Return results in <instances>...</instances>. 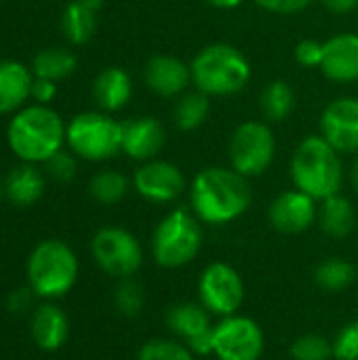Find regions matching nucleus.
<instances>
[{
    "label": "nucleus",
    "instance_id": "f8f14e48",
    "mask_svg": "<svg viewBox=\"0 0 358 360\" xmlns=\"http://www.w3.org/2000/svg\"><path fill=\"white\" fill-rule=\"evenodd\" d=\"M133 188L141 198L156 205H167L184 194L186 177L177 165L152 158L135 171Z\"/></svg>",
    "mask_w": 358,
    "mask_h": 360
},
{
    "label": "nucleus",
    "instance_id": "2eb2a0df",
    "mask_svg": "<svg viewBox=\"0 0 358 360\" xmlns=\"http://www.w3.org/2000/svg\"><path fill=\"white\" fill-rule=\"evenodd\" d=\"M167 131L160 120L139 116L122 122V152L139 162L152 160L165 146Z\"/></svg>",
    "mask_w": 358,
    "mask_h": 360
},
{
    "label": "nucleus",
    "instance_id": "4c0bfd02",
    "mask_svg": "<svg viewBox=\"0 0 358 360\" xmlns=\"http://www.w3.org/2000/svg\"><path fill=\"white\" fill-rule=\"evenodd\" d=\"M30 306V291L27 289H19L17 293H13L11 297H8V308L13 310V312H23L25 308Z\"/></svg>",
    "mask_w": 358,
    "mask_h": 360
},
{
    "label": "nucleus",
    "instance_id": "f3484780",
    "mask_svg": "<svg viewBox=\"0 0 358 360\" xmlns=\"http://www.w3.org/2000/svg\"><path fill=\"white\" fill-rule=\"evenodd\" d=\"M321 70L333 82L358 80V34H338L323 44Z\"/></svg>",
    "mask_w": 358,
    "mask_h": 360
},
{
    "label": "nucleus",
    "instance_id": "7c9ffc66",
    "mask_svg": "<svg viewBox=\"0 0 358 360\" xmlns=\"http://www.w3.org/2000/svg\"><path fill=\"white\" fill-rule=\"evenodd\" d=\"M143 287L133 278H120L114 289V308L120 316L135 319L143 308Z\"/></svg>",
    "mask_w": 358,
    "mask_h": 360
},
{
    "label": "nucleus",
    "instance_id": "f257e3e1",
    "mask_svg": "<svg viewBox=\"0 0 358 360\" xmlns=\"http://www.w3.org/2000/svg\"><path fill=\"white\" fill-rule=\"evenodd\" d=\"M253 202L245 175L224 167L203 169L190 186V209L205 226H226L243 217Z\"/></svg>",
    "mask_w": 358,
    "mask_h": 360
},
{
    "label": "nucleus",
    "instance_id": "5701e85b",
    "mask_svg": "<svg viewBox=\"0 0 358 360\" xmlns=\"http://www.w3.org/2000/svg\"><path fill=\"white\" fill-rule=\"evenodd\" d=\"M44 194V175L32 162L15 167L4 179V196L17 207H32Z\"/></svg>",
    "mask_w": 358,
    "mask_h": 360
},
{
    "label": "nucleus",
    "instance_id": "4be33fe9",
    "mask_svg": "<svg viewBox=\"0 0 358 360\" xmlns=\"http://www.w3.org/2000/svg\"><path fill=\"white\" fill-rule=\"evenodd\" d=\"M103 0H72L61 15V32L68 42L84 44L97 30V13Z\"/></svg>",
    "mask_w": 358,
    "mask_h": 360
},
{
    "label": "nucleus",
    "instance_id": "6e6552de",
    "mask_svg": "<svg viewBox=\"0 0 358 360\" xmlns=\"http://www.w3.org/2000/svg\"><path fill=\"white\" fill-rule=\"evenodd\" d=\"M95 264L114 278H129L143 266V249L137 236L120 226H106L91 240Z\"/></svg>",
    "mask_w": 358,
    "mask_h": 360
},
{
    "label": "nucleus",
    "instance_id": "20e7f679",
    "mask_svg": "<svg viewBox=\"0 0 358 360\" xmlns=\"http://www.w3.org/2000/svg\"><path fill=\"white\" fill-rule=\"evenodd\" d=\"M205 224L192 209L177 207L169 211L154 228L150 251L154 262L165 270H179L192 264L205 245Z\"/></svg>",
    "mask_w": 358,
    "mask_h": 360
},
{
    "label": "nucleus",
    "instance_id": "c756f323",
    "mask_svg": "<svg viewBox=\"0 0 358 360\" xmlns=\"http://www.w3.org/2000/svg\"><path fill=\"white\" fill-rule=\"evenodd\" d=\"M137 360H196V356L175 338H154L139 348Z\"/></svg>",
    "mask_w": 358,
    "mask_h": 360
},
{
    "label": "nucleus",
    "instance_id": "473e14b6",
    "mask_svg": "<svg viewBox=\"0 0 358 360\" xmlns=\"http://www.w3.org/2000/svg\"><path fill=\"white\" fill-rule=\"evenodd\" d=\"M331 344L335 360H358V319L346 323L331 340Z\"/></svg>",
    "mask_w": 358,
    "mask_h": 360
},
{
    "label": "nucleus",
    "instance_id": "9b49d317",
    "mask_svg": "<svg viewBox=\"0 0 358 360\" xmlns=\"http://www.w3.org/2000/svg\"><path fill=\"white\" fill-rule=\"evenodd\" d=\"M264 348V329L251 316L232 314L213 325V356L217 360H260Z\"/></svg>",
    "mask_w": 358,
    "mask_h": 360
},
{
    "label": "nucleus",
    "instance_id": "58836bf2",
    "mask_svg": "<svg viewBox=\"0 0 358 360\" xmlns=\"http://www.w3.org/2000/svg\"><path fill=\"white\" fill-rule=\"evenodd\" d=\"M331 13H340V15H344V13H350V11H354L358 6V0H321Z\"/></svg>",
    "mask_w": 358,
    "mask_h": 360
},
{
    "label": "nucleus",
    "instance_id": "c9c22d12",
    "mask_svg": "<svg viewBox=\"0 0 358 360\" xmlns=\"http://www.w3.org/2000/svg\"><path fill=\"white\" fill-rule=\"evenodd\" d=\"M262 8L276 13V15H291L304 11L312 0H255Z\"/></svg>",
    "mask_w": 358,
    "mask_h": 360
},
{
    "label": "nucleus",
    "instance_id": "2f4dec72",
    "mask_svg": "<svg viewBox=\"0 0 358 360\" xmlns=\"http://www.w3.org/2000/svg\"><path fill=\"white\" fill-rule=\"evenodd\" d=\"M291 359L331 360L333 359V344H331V340H327L319 333H304L291 344Z\"/></svg>",
    "mask_w": 358,
    "mask_h": 360
},
{
    "label": "nucleus",
    "instance_id": "1a4fd4ad",
    "mask_svg": "<svg viewBox=\"0 0 358 360\" xmlns=\"http://www.w3.org/2000/svg\"><path fill=\"white\" fill-rule=\"evenodd\" d=\"M198 302L211 316H232L245 304V283L241 272L228 262H211L198 276Z\"/></svg>",
    "mask_w": 358,
    "mask_h": 360
},
{
    "label": "nucleus",
    "instance_id": "6ab92c4d",
    "mask_svg": "<svg viewBox=\"0 0 358 360\" xmlns=\"http://www.w3.org/2000/svg\"><path fill=\"white\" fill-rule=\"evenodd\" d=\"M34 74L21 61H0V116L15 114L32 97Z\"/></svg>",
    "mask_w": 358,
    "mask_h": 360
},
{
    "label": "nucleus",
    "instance_id": "dca6fc26",
    "mask_svg": "<svg viewBox=\"0 0 358 360\" xmlns=\"http://www.w3.org/2000/svg\"><path fill=\"white\" fill-rule=\"evenodd\" d=\"M143 80L150 91H154L160 97H175L186 93L188 84L192 82L190 65H186L181 59L171 55H156L146 63Z\"/></svg>",
    "mask_w": 358,
    "mask_h": 360
},
{
    "label": "nucleus",
    "instance_id": "f03ea898",
    "mask_svg": "<svg viewBox=\"0 0 358 360\" xmlns=\"http://www.w3.org/2000/svg\"><path fill=\"white\" fill-rule=\"evenodd\" d=\"M6 141L11 152L23 162H46L65 143V124L61 116L49 105L34 103L13 114Z\"/></svg>",
    "mask_w": 358,
    "mask_h": 360
},
{
    "label": "nucleus",
    "instance_id": "a211bd4d",
    "mask_svg": "<svg viewBox=\"0 0 358 360\" xmlns=\"http://www.w3.org/2000/svg\"><path fill=\"white\" fill-rule=\"evenodd\" d=\"M165 325L175 340L190 346L198 338L213 331L211 312L200 302H179L165 312Z\"/></svg>",
    "mask_w": 358,
    "mask_h": 360
},
{
    "label": "nucleus",
    "instance_id": "c85d7f7f",
    "mask_svg": "<svg viewBox=\"0 0 358 360\" xmlns=\"http://www.w3.org/2000/svg\"><path fill=\"white\" fill-rule=\"evenodd\" d=\"M91 196L101 205H116L129 192V179L118 171H99L89 181Z\"/></svg>",
    "mask_w": 358,
    "mask_h": 360
},
{
    "label": "nucleus",
    "instance_id": "aec40b11",
    "mask_svg": "<svg viewBox=\"0 0 358 360\" xmlns=\"http://www.w3.org/2000/svg\"><path fill=\"white\" fill-rule=\"evenodd\" d=\"M70 335V321L65 312L55 304H42L32 316V338L44 352L59 350Z\"/></svg>",
    "mask_w": 358,
    "mask_h": 360
},
{
    "label": "nucleus",
    "instance_id": "bb28decb",
    "mask_svg": "<svg viewBox=\"0 0 358 360\" xmlns=\"http://www.w3.org/2000/svg\"><path fill=\"white\" fill-rule=\"evenodd\" d=\"M209 116V95L203 91H192V93H181L175 110H173V120L177 129L181 131H196Z\"/></svg>",
    "mask_w": 358,
    "mask_h": 360
},
{
    "label": "nucleus",
    "instance_id": "4468645a",
    "mask_svg": "<svg viewBox=\"0 0 358 360\" xmlns=\"http://www.w3.org/2000/svg\"><path fill=\"white\" fill-rule=\"evenodd\" d=\"M323 137L340 152L354 154L358 152V99L340 97L331 101L321 116Z\"/></svg>",
    "mask_w": 358,
    "mask_h": 360
},
{
    "label": "nucleus",
    "instance_id": "a878e982",
    "mask_svg": "<svg viewBox=\"0 0 358 360\" xmlns=\"http://www.w3.org/2000/svg\"><path fill=\"white\" fill-rule=\"evenodd\" d=\"M357 266L342 257L323 259L314 270V283L323 291H344L357 281Z\"/></svg>",
    "mask_w": 358,
    "mask_h": 360
},
{
    "label": "nucleus",
    "instance_id": "ddd939ff",
    "mask_svg": "<svg viewBox=\"0 0 358 360\" xmlns=\"http://www.w3.org/2000/svg\"><path fill=\"white\" fill-rule=\"evenodd\" d=\"M319 219V207L312 196L302 190H287L279 194L268 207V221L281 234H304Z\"/></svg>",
    "mask_w": 358,
    "mask_h": 360
},
{
    "label": "nucleus",
    "instance_id": "e433bc0d",
    "mask_svg": "<svg viewBox=\"0 0 358 360\" xmlns=\"http://www.w3.org/2000/svg\"><path fill=\"white\" fill-rule=\"evenodd\" d=\"M57 95V84L53 80H46V78H34L32 82V99L36 103H42L46 105L49 101H53Z\"/></svg>",
    "mask_w": 358,
    "mask_h": 360
},
{
    "label": "nucleus",
    "instance_id": "f704fd0d",
    "mask_svg": "<svg viewBox=\"0 0 358 360\" xmlns=\"http://www.w3.org/2000/svg\"><path fill=\"white\" fill-rule=\"evenodd\" d=\"M295 59L304 68H321L323 61V44L317 40H302L295 46Z\"/></svg>",
    "mask_w": 358,
    "mask_h": 360
},
{
    "label": "nucleus",
    "instance_id": "423d86ee",
    "mask_svg": "<svg viewBox=\"0 0 358 360\" xmlns=\"http://www.w3.org/2000/svg\"><path fill=\"white\" fill-rule=\"evenodd\" d=\"M78 257L63 240H42L27 257L30 289L44 300H59L68 295L78 281Z\"/></svg>",
    "mask_w": 358,
    "mask_h": 360
},
{
    "label": "nucleus",
    "instance_id": "9d476101",
    "mask_svg": "<svg viewBox=\"0 0 358 360\" xmlns=\"http://www.w3.org/2000/svg\"><path fill=\"white\" fill-rule=\"evenodd\" d=\"M276 141L272 129L264 122H243L230 139V165L241 175L260 177L274 160Z\"/></svg>",
    "mask_w": 358,
    "mask_h": 360
},
{
    "label": "nucleus",
    "instance_id": "ea45409f",
    "mask_svg": "<svg viewBox=\"0 0 358 360\" xmlns=\"http://www.w3.org/2000/svg\"><path fill=\"white\" fill-rule=\"evenodd\" d=\"M207 2L213 4V6H217V8H236L245 0H207Z\"/></svg>",
    "mask_w": 358,
    "mask_h": 360
},
{
    "label": "nucleus",
    "instance_id": "7ed1b4c3",
    "mask_svg": "<svg viewBox=\"0 0 358 360\" xmlns=\"http://www.w3.org/2000/svg\"><path fill=\"white\" fill-rule=\"evenodd\" d=\"M293 186L314 200H325L340 194L344 181V167L340 152L323 137H306L291 158Z\"/></svg>",
    "mask_w": 358,
    "mask_h": 360
},
{
    "label": "nucleus",
    "instance_id": "79ce46f5",
    "mask_svg": "<svg viewBox=\"0 0 358 360\" xmlns=\"http://www.w3.org/2000/svg\"><path fill=\"white\" fill-rule=\"evenodd\" d=\"M2 194H4V181H0V198H2Z\"/></svg>",
    "mask_w": 358,
    "mask_h": 360
},
{
    "label": "nucleus",
    "instance_id": "39448f33",
    "mask_svg": "<svg viewBox=\"0 0 358 360\" xmlns=\"http://www.w3.org/2000/svg\"><path fill=\"white\" fill-rule=\"evenodd\" d=\"M192 82L205 95H234L251 78L247 57L232 44H209L196 53L190 63Z\"/></svg>",
    "mask_w": 358,
    "mask_h": 360
},
{
    "label": "nucleus",
    "instance_id": "0eeeda50",
    "mask_svg": "<svg viewBox=\"0 0 358 360\" xmlns=\"http://www.w3.org/2000/svg\"><path fill=\"white\" fill-rule=\"evenodd\" d=\"M65 143L84 160H110L122 152V122L108 112H82L65 124Z\"/></svg>",
    "mask_w": 358,
    "mask_h": 360
},
{
    "label": "nucleus",
    "instance_id": "412c9836",
    "mask_svg": "<svg viewBox=\"0 0 358 360\" xmlns=\"http://www.w3.org/2000/svg\"><path fill=\"white\" fill-rule=\"evenodd\" d=\"M133 93L131 76L116 65L101 70L93 82V97L103 112H118L122 110Z\"/></svg>",
    "mask_w": 358,
    "mask_h": 360
},
{
    "label": "nucleus",
    "instance_id": "393cba45",
    "mask_svg": "<svg viewBox=\"0 0 358 360\" xmlns=\"http://www.w3.org/2000/svg\"><path fill=\"white\" fill-rule=\"evenodd\" d=\"M76 55L61 46L42 49L34 61H32V74L34 78H46V80H63L76 70Z\"/></svg>",
    "mask_w": 358,
    "mask_h": 360
},
{
    "label": "nucleus",
    "instance_id": "cd10ccee",
    "mask_svg": "<svg viewBox=\"0 0 358 360\" xmlns=\"http://www.w3.org/2000/svg\"><path fill=\"white\" fill-rule=\"evenodd\" d=\"M260 103H262L264 116L270 122H281L291 114L295 105V95H293V89L285 80H272L264 89Z\"/></svg>",
    "mask_w": 358,
    "mask_h": 360
},
{
    "label": "nucleus",
    "instance_id": "a19ab883",
    "mask_svg": "<svg viewBox=\"0 0 358 360\" xmlns=\"http://www.w3.org/2000/svg\"><path fill=\"white\" fill-rule=\"evenodd\" d=\"M350 179H352V186L357 188V192H358V156H357V160L352 162V169H350Z\"/></svg>",
    "mask_w": 358,
    "mask_h": 360
},
{
    "label": "nucleus",
    "instance_id": "b1692460",
    "mask_svg": "<svg viewBox=\"0 0 358 360\" xmlns=\"http://www.w3.org/2000/svg\"><path fill=\"white\" fill-rule=\"evenodd\" d=\"M319 226L321 230L335 238L342 240L346 236H350L357 228V211L354 205L342 196V194H333L325 200H321V209H319Z\"/></svg>",
    "mask_w": 358,
    "mask_h": 360
},
{
    "label": "nucleus",
    "instance_id": "72a5a7b5",
    "mask_svg": "<svg viewBox=\"0 0 358 360\" xmlns=\"http://www.w3.org/2000/svg\"><path fill=\"white\" fill-rule=\"evenodd\" d=\"M44 165H46V173H49L55 181H59V184H68V181H72L74 175H76V158H74L70 152L59 150V152H57L55 156H51Z\"/></svg>",
    "mask_w": 358,
    "mask_h": 360
}]
</instances>
